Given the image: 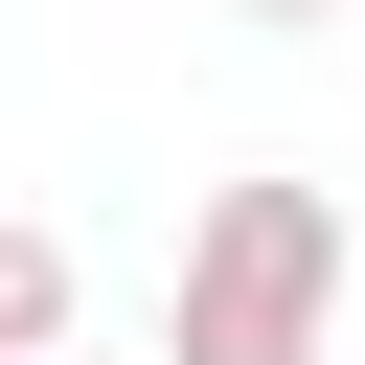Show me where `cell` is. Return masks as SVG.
<instances>
[{"instance_id": "cell-1", "label": "cell", "mask_w": 365, "mask_h": 365, "mask_svg": "<svg viewBox=\"0 0 365 365\" xmlns=\"http://www.w3.org/2000/svg\"><path fill=\"white\" fill-rule=\"evenodd\" d=\"M342 342V205L319 182H205L182 205V297H160V365H319Z\"/></svg>"}, {"instance_id": "cell-2", "label": "cell", "mask_w": 365, "mask_h": 365, "mask_svg": "<svg viewBox=\"0 0 365 365\" xmlns=\"http://www.w3.org/2000/svg\"><path fill=\"white\" fill-rule=\"evenodd\" d=\"M68 319H91V251L68 228H0V365H68Z\"/></svg>"}, {"instance_id": "cell-3", "label": "cell", "mask_w": 365, "mask_h": 365, "mask_svg": "<svg viewBox=\"0 0 365 365\" xmlns=\"http://www.w3.org/2000/svg\"><path fill=\"white\" fill-rule=\"evenodd\" d=\"M228 23H342V0H228Z\"/></svg>"}]
</instances>
